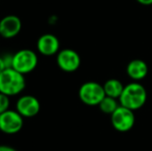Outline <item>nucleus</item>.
I'll return each instance as SVG.
<instances>
[{"label": "nucleus", "mask_w": 152, "mask_h": 151, "mask_svg": "<svg viewBox=\"0 0 152 151\" xmlns=\"http://www.w3.org/2000/svg\"><path fill=\"white\" fill-rule=\"evenodd\" d=\"M102 86H104V90L107 96L117 99H119L124 89V85L121 83V81L117 80V79H109L104 82Z\"/></svg>", "instance_id": "obj_12"}, {"label": "nucleus", "mask_w": 152, "mask_h": 151, "mask_svg": "<svg viewBox=\"0 0 152 151\" xmlns=\"http://www.w3.org/2000/svg\"><path fill=\"white\" fill-rule=\"evenodd\" d=\"M126 74L134 82H140L148 75V65L142 59H132L126 65Z\"/></svg>", "instance_id": "obj_11"}, {"label": "nucleus", "mask_w": 152, "mask_h": 151, "mask_svg": "<svg viewBox=\"0 0 152 151\" xmlns=\"http://www.w3.org/2000/svg\"><path fill=\"white\" fill-rule=\"evenodd\" d=\"M22 28L20 18L15 15L4 17L0 20V35L3 38H12L19 34Z\"/></svg>", "instance_id": "obj_9"}, {"label": "nucleus", "mask_w": 152, "mask_h": 151, "mask_svg": "<svg viewBox=\"0 0 152 151\" xmlns=\"http://www.w3.org/2000/svg\"><path fill=\"white\" fill-rule=\"evenodd\" d=\"M0 151H18L15 148L10 147V146H6V145H0Z\"/></svg>", "instance_id": "obj_16"}, {"label": "nucleus", "mask_w": 152, "mask_h": 151, "mask_svg": "<svg viewBox=\"0 0 152 151\" xmlns=\"http://www.w3.org/2000/svg\"><path fill=\"white\" fill-rule=\"evenodd\" d=\"M10 108V96L0 92V114L7 111Z\"/></svg>", "instance_id": "obj_14"}, {"label": "nucleus", "mask_w": 152, "mask_h": 151, "mask_svg": "<svg viewBox=\"0 0 152 151\" xmlns=\"http://www.w3.org/2000/svg\"><path fill=\"white\" fill-rule=\"evenodd\" d=\"M136 1L142 5H151L152 4V0H136Z\"/></svg>", "instance_id": "obj_17"}, {"label": "nucleus", "mask_w": 152, "mask_h": 151, "mask_svg": "<svg viewBox=\"0 0 152 151\" xmlns=\"http://www.w3.org/2000/svg\"><path fill=\"white\" fill-rule=\"evenodd\" d=\"M56 61L59 69L65 73H74L81 65L80 55L72 49H63L59 51Z\"/></svg>", "instance_id": "obj_7"}, {"label": "nucleus", "mask_w": 152, "mask_h": 151, "mask_svg": "<svg viewBox=\"0 0 152 151\" xmlns=\"http://www.w3.org/2000/svg\"><path fill=\"white\" fill-rule=\"evenodd\" d=\"M5 69H7V66H6V63H5V61H4V58L3 57H0V73H2Z\"/></svg>", "instance_id": "obj_15"}, {"label": "nucleus", "mask_w": 152, "mask_h": 151, "mask_svg": "<svg viewBox=\"0 0 152 151\" xmlns=\"http://www.w3.org/2000/svg\"><path fill=\"white\" fill-rule=\"evenodd\" d=\"M36 47H37V51L39 52V54L44 56H54L58 54L60 42L54 34L47 33L38 38Z\"/></svg>", "instance_id": "obj_10"}, {"label": "nucleus", "mask_w": 152, "mask_h": 151, "mask_svg": "<svg viewBox=\"0 0 152 151\" xmlns=\"http://www.w3.org/2000/svg\"><path fill=\"white\" fill-rule=\"evenodd\" d=\"M111 123L112 126L119 133H126L134 127L136 123L134 111L119 105V107L111 114Z\"/></svg>", "instance_id": "obj_5"}, {"label": "nucleus", "mask_w": 152, "mask_h": 151, "mask_svg": "<svg viewBox=\"0 0 152 151\" xmlns=\"http://www.w3.org/2000/svg\"><path fill=\"white\" fill-rule=\"evenodd\" d=\"M106 96V93L104 90V86L97 82L89 81L85 82L81 85L79 89V97L83 104L90 107L98 106L104 97Z\"/></svg>", "instance_id": "obj_3"}, {"label": "nucleus", "mask_w": 152, "mask_h": 151, "mask_svg": "<svg viewBox=\"0 0 152 151\" xmlns=\"http://www.w3.org/2000/svg\"><path fill=\"white\" fill-rule=\"evenodd\" d=\"M119 104L132 111L141 109L146 104L147 91L140 82H134L125 85L119 97Z\"/></svg>", "instance_id": "obj_1"}, {"label": "nucleus", "mask_w": 152, "mask_h": 151, "mask_svg": "<svg viewBox=\"0 0 152 151\" xmlns=\"http://www.w3.org/2000/svg\"><path fill=\"white\" fill-rule=\"evenodd\" d=\"M16 109L23 117L30 118L38 114L40 104L39 101L33 95H23L17 101Z\"/></svg>", "instance_id": "obj_8"}, {"label": "nucleus", "mask_w": 152, "mask_h": 151, "mask_svg": "<svg viewBox=\"0 0 152 151\" xmlns=\"http://www.w3.org/2000/svg\"><path fill=\"white\" fill-rule=\"evenodd\" d=\"M24 117L18 111L7 110L0 114V131L6 135H15L22 129Z\"/></svg>", "instance_id": "obj_6"}, {"label": "nucleus", "mask_w": 152, "mask_h": 151, "mask_svg": "<svg viewBox=\"0 0 152 151\" xmlns=\"http://www.w3.org/2000/svg\"><path fill=\"white\" fill-rule=\"evenodd\" d=\"M38 63V57L36 53L29 49H23L12 56V67L17 71L26 75L35 69Z\"/></svg>", "instance_id": "obj_4"}, {"label": "nucleus", "mask_w": 152, "mask_h": 151, "mask_svg": "<svg viewBox=\"0 0 152 151\" xmlns=\"http://www.w3.org/2000/svg\"><path fill=\"white\" fill-rule=\"evenodd\" d=\"M26 86L24 75L12 67H7L0 73V92L8 96L20 94Z\"/></svg>", "instance_id": "obj_2"}, {"label": "nucleus", "mask_w": 152, "mask_h": 151, "mask_svg": "<svg viewBox=\"0 0 152 151\" xmlns=\"http://www.w3.org/2000/svg\"><path fill=\"white\" fill-rule=\"evenodd\" d=\"M119 101H117V98H113L110 96H104V99L102 101V103L98 105L100 111L104 114L111 115L114 113V111L119 107Z\"/></svg>", "instance_id": "obj_13"}]
</instances>
